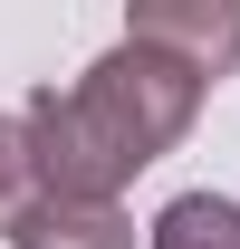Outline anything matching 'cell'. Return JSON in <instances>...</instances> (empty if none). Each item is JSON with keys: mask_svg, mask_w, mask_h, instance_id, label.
I'll use <instances>...</instances> for the list:
<instances>
[{"mask_svg": "<svg viewBox=\"0 0 240 249\" xmlns=\"http://www.w3.org/2000/svg\"><path fill=\"white\" fill-rule=\"evenodd\" d=\"M202 115V77L173 67L163 48H106V58L77 77V87H48L29 96V154H39V182L58 201H116V182H135L154 154H173L182 124Z\"/></svg>", "mask_w": 240, "mask_h": 249, "instance_id": "1", "label": "cell"}, {"mask_svg": "<svg viewBox=\"0 0 240 249\" xmlns=\"http://www.w3.org/2000/svg\"><path fill=\"white\" fill-rule=\"evenodd\" d=\"M125 38H135V48H163L173 67H192L211 87V77L240 58V0H144V10L125 19Z\"/></svg>", "mask_w": 240, "mask_h": 249, "instance_id": "2", "label": "cell"}, {"mask_svg": "<svg viewBox=\"0 0 240 249\" xmlns=\"http://www.w3.org/2000/svg\"><path fill=\"white\" fill-rule=\"evenodd\" d=\"M10 249H135V220L116 211V201H39L20 230H10Z\"/></svg>", "mask_w": 240, "mask_h": 249, "instance_id": "3", "label": "cell"}, {"mask_svg": "<svg viewBox=\"0 0 240 249\" xmlns=\"http://www.w3.org/2000/svg\"><path fill=\"white\" fill-rule=\"evenodd\" d=\"M154 249H240V211L221 192H182V201H163V220H154Z\"/></svg>", "mask_w": 240, "mask_h": 249, "instance_id": "4", "label": "cell"}, {"mask_svg": "<svg viewBox=\"0 0 240 249\" xmlns=\"http://www.w3.org/2000/svg\"><path fill=\"white\" fill-rule=\"evenodd\" d=\"M48 201V182H39V154H29V124L0 115V240L20 230V220Z\"/></svg>", "mask_w": 240, "mask_h": 249, "instance_id": "5", "label": "cell"}]
</instances>
